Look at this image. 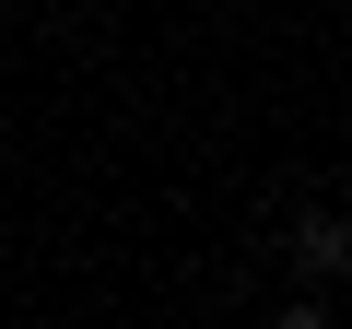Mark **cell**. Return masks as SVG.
<instances>
[{
	"instance_id": "6da1fadb",
	"label": "cell",
	"mask_w": 352,
	"mask_h": 329,
	"mask_svg": "<svg viewBox=\"0 0 352 329\" xmlns=\"http://www.w3.org/2000/svg\"><path fill=\"white\" fill-rule=\"evenodd\" d=\"M294 259H305L317 282H340V270H352V224H340V212H305V224H294Z\"/></svg>"
}]
</instances>
